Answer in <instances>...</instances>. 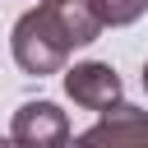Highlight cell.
<instances>
[{
	"instance_id": "3",
	"label": "cell",
	"mask_w": 148,
	"mask_h": 148,
	"mask_svg": "<svg viewBox=\"0 0 148 148\" xmlns=\"http://www.w3.org/2000/svg\"><path fill=\"white\" fill-rule=\"evenodd\" d=\"M79 143H83V148H148V111L120 102V106L102 111V116L79 134Z\"/></svg>"
},
{
	"instance_id": "7",
	"label": "cell",
	"mask_w": 148,
	"mask_h": 148,
	"mask_svg": "<svg viewBox=\"0 0 148 148\" xmlns=\"http://www.w3.org/2000/svg\"><path fill=\"white\" fill-rule=\"evenodd\" d=\"M60 148H83V143H79V134H69V139H65Z\"/></svg>"
},
{
	"instance_id": "9",
	"label": "cell",
	"mask_w": 148,
	"mask_h": 148,
	"mask_svg": "<svg viewBox=\"0 0 148 148\" xmlns=\"http://www.w3.org/2000/svg\"><path fill=\"white\" fill-rule=\"evenodd\" d=\"M143 92H148V60H143Z\"/></svg>"
},
{
	"instance_id": "1",
	"label": "cell",
	"mask_w": 148,
	"mask_h": 148,
	"mask_svg": "<svg viewBox=\"0 0 148 148\" xmlns=\"http://www.w3.org/2000/svg\"><path fill=\"white\" fill-rule=\"evenodd\" d=\"M9 51H14V65L32 79H46V74H65V60H69V42L60 37V28L51 23V14L37 5L28 9L14 32H9Z\"/></svg>"
},
{
	"instance_id": "5",
	"label": "cell",
	"mask_w": 148,
	"mask_h": 148,
	"mask_svg": "<svg viewBox=\"0 0 148 148\" xmlns=\"http://www.w3.org/2000/svg\"><path fill=\"white\" fill-rule=\"evenodd\" d=\"M42 9L51 14V23H56L60 37L69 42V51H74V46H92V42L102 37V28H106L97 0H42Z\"/></svg>"
},
{
	"instance_id": "8",
	"label": "cell",
	"mask_w": 148,
	"mask_h": 148,
	"mask_svg": "<svg viewBox=\"0 0 148 148\" xmlns=\"http://www.w3.org/2000/svg\"><path fill=\"white\" fill-rule=\"evenodd\" d=\"M0 148H23V143L18 139H0Z\"/></svg>"
},
{
	"instance_id": "4",
	"label": "cell",
	"mask_w": 148,
	"mask_h": 148,
	"mask_svg": "<svg viewBox=\"0 0 148 148\" xmlns=\"http://www.w3.org/2000/svg\"><path fill=\"white\" fill-rule=\"evenodd\" d=\"M9 139H18L23 148H60L69 139V116L56 102H23L14 111Z\"/></svg>"
},
{
	"instance_id": "2",
	"label": "cell",
	"mask_w": 148,
	"mask_h": 148,
	"mask_svg": "<svg viewBox=\"0 0 148 148\" xmlns=\"http://www.w3.org/2000/svg\"><path fill=\"white\" fill-rule=\"evenodd\" d=\"M65 92H69V102L74 106H83V111H111V106H120V92H125V83H120V74L106 65V60H79V65H69L65 69Z\"/></svg>"
},
{
	"instance_id": "6",
	"label": "cell",
	"mask_w": 148,
	"mask_h": 148,
	"mask_svg": "<svg viewBox=\"0 0 148 148\" xmlns=\"http://www.w3.org/2000/svg\"><path fill=\"white\" fill-rule=\"evenodd\" d=\"M97 5H102L106 28H130V23H139L148 14V0H97Z\"/></svg>"
}]
</instances>
